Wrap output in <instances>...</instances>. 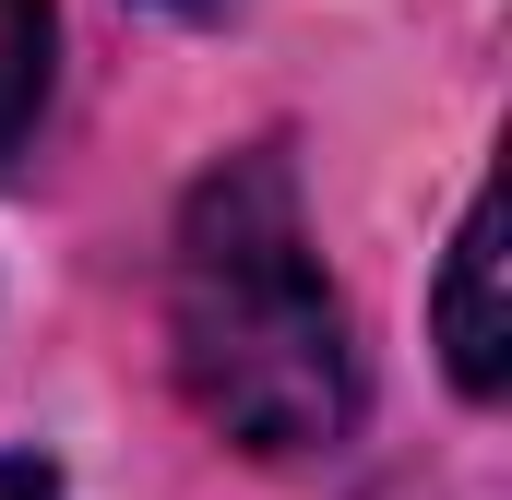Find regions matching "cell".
<instances>
[{"mask_svg": "<svg viewBox=\"0 0 512 500\" xmlns=\"http://www.w3.org/2000/svg\"><path fill=\"white\" fill-rule=\"evenodd\" d=\"M48 60H60V12L48 0H0V155H24V131L48 108Z\"/></svg>", "mask_w": 512, "mask_h": 500, "instance_id": "cell-3", "label": "cell"}, {"mask_svg": "<svg viewBox=\"0 0 512 500\" xmlns=\"http://www.w3.org/2000/svg\"><path fill=\"white\" fill-rule=\"evenodd\" d=\"M0 500H60V477H48L36 453H0Z\"/></svg>", "mask_w": 512, "mask_h": 500, "instance_id": "cell-4", "label": "cell"}, {"mask_svg": "<svg viewBox=\"0 0 512 500\" xmlns=\"http://www.w3.org/2000/svg\"><path fill=\"white\" fill-rule=\"evenodd\" d=\"M167 358L203 429H227L262 465L334 453L358 429V346L346 298L322 286V250L298 215L286 155L251 143L191 179L167 239Z\"/></svg>", "mask_w": 512, "mask_h": 500, "instance_id": "cell-1", "label": "cell"}, {"mask_svg": "<svg viewBox=\"0 0 512 500\" xmlns=\"http://www.w3.org/2000/svg\"><path fill=\"white\" fill-rule=\"evenodd\" d=\"M441 370L465 405H501L512 381V322H501V191L465 203L453 227V262H441Z\"/></svg>", "mask_w": 512, "mask_h": 500, "instance_id": "cell-2", "label": "cell"}, {"mask_svg": "<svg viewBox=\"0 0 512 500\" xmlns=\"http://www.w3.org/2000/svg\"><path fill=\"white\" fill-rule=\"evenodd\" d=\"M155 12H227V0H155Z\"/></svg>", "mask_w": 512, "mask_h": 500, "instance_id": "cell-5", "label": "cell"}]
</instances>
